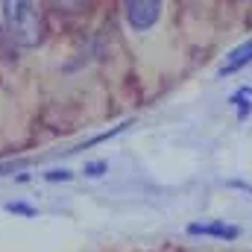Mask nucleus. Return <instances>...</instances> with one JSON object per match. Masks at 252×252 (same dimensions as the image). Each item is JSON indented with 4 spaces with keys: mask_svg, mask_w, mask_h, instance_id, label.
Returning a JSON list of instances; mask_svg holds the SVG:
<instances>
[{
    "mask_svg": "<svg viewBox=\"0 0 252 252\" xmlns=\"http://www.w3.org/2000/svg\"><path fill=\"white\" fill-rule=\"evenodd\" d=\"M106 170H109V164H106V161H88V164H85V176H91V179L103 176Z\"/></svg>",
    "mask_w": 252,
    "mask_h": 252,
    "instance_id": "7",
    "label": "nucleus"
},
{
    "mask_svg": "<svg viewBox=\"0 0 252 252\" xmlns=\"http://www.w3.org/2000/svg\"><path fill=\"white\" fill-rule=\"evenodd\" d=\"M53 6H56V12L70 15V12H85L91 6V0H53Z\"/></svg>",
    "mask_w": 252,
    "mask_h": 252,
    "instance_id": "6",
    "label": "nucleus"
},
{
    "mask_svg": "<svg viewBox=\"0 0 252 252\" xmlns=\"http://www.w3.org/2000/svg\"><path fill=\"white\" fill-rule=\"evenodd\" d=\"M188 235H202V238H217V241H235L241 238V229L238 226H229L223 220H211V223H190Z\"/></svg>",
    "mask_w": 252,
    "mask_h": 252,
    "instance_id": "3",
    "label": "nucleus"
},
{
    "mask_svg": "<svg viewBox=\"0 0 252 252\" xmlns=\"http://www.w3.org/2000/svg\"><path fill=\"white\" fill-rule=\"evenodd\" d=\"M44 179H47V182H70L73 173H70V170H50V173H44Z\"/></svg>",
    "mask_w": 252,
    "mask_h": 252,
    "instance_id": "8",
    "label": "nucleus"
},
{
    "mask_svg": "<svg viewBox=\"0 0 252 252\" xmlns=\"http://www.w3.org/2000/svg\"><path fill=\"white\" fill-rule=\"evenodd\" d=\"M0 15L6 35L18 47H38L44 38V18L38 9V0H0Z\"/></svg>",
    "mask_w": 252,
    "mask_h": 252,
    "instance_id": "1",
    "label": "nucleus"
},
{
    "mask_svg": "<svg viewBox=\"0 0 252 252\" xmlns=\"http://www.w3.org/2000/svg\"><path fill=\"white\" fill-rule=\"evenodd\" d=\"M252 62V41H244L241 47H235L229 56H226V62L220 64V76H232V73H238L241 67H247Z\"/></svg>",
    "mask_w": 252,
    "mask_h": 252,
    "instance_id": "4",
    "label": "nucleus"
},
{
    "mask_svg": "<svg viewBox=\"0 0 252 252\" xmlns=\"http://www.w3.org/2000/svg\"><path fill=\"white\" fill-rule=\"evenodd\" d=\"M124 18L132 32H147L161 18V0H124Z\"/></svg>",
    "mask_w": 252,
    "mask_h": 252,
    "instance_id": "2",
    "label": "nucleus"
},
{
    "mask_svg": "<svg viewBox=\"0 0 252 252\" xmlns=\"http://www.w3.org/2000/svg\"><path fill=\"white\" fill-rule=\"evenodd\" d=\"M250 100H252V88H241V91L232 97V103L238 106V121H244V118L252 112V103H250Z\"/></svg>",
    "mask_w": 252,
    "mask_h": 252,
    "instance_id": "5",
    "label": "nucleus"
},
{
    "mask_svg": "<svg viewBox=\"0 0 252 252\" xmlns=\"http://www.w3.org/2000/svg\"><path fill=\"white\" fill-rule=\"evenodd\" d=\"M6 211H15V214H35V208H30V205H24V202H9Z\"/></svg>",
    "mask_w": 252,
    "mask_h": 252,
    "instance_id": "9",
    "label": "nucleus"
}]
</instances>
